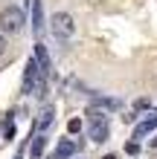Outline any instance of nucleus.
<instances>
[{"label": "nucleus", "instance_id": "15", "mask_svg": "<svg viewBox=\"0 0 157 159\" xmlns=\"http://www.w3.org/2000/svg\"><path fill=\"white\" fill-rule=\"evenodd\" d=\"M151 148H157V136H154V139H151Z\"/></svg>", "mask_w": 157, "mask_h": 159}, {"label": "nucleus", "instance_id": "14", "mask_svg": "<svg viewBox=\"0 0 157 159\" xmlns=\"http://www.w3.org/2000/svg\"><path fill=\"white\" fill-rule=\"evenodd\" d=\"M125 151H128V153H137V151H140V145H137V142H128Z\"/></svg>", "mask_w": 157, "mask_h": 159}, {"label": "nucleus", "instance_id": "8", "mask_svg": "<svg viewBox=\"0 0 157 159\" xmlns=\"http://www.w3.org/2000/svg\"><path fill=\"white\" fill-rule=\"evenodd\" d=\"M32 29L41 32L44 29V12H41V0H32Z\"/></svg>", "mask_w": 157, "mask_h": 159}, {"label": "nucleus", "instance_id": "6", "mask_svg": "<svg viewBox=\"0 0 157 159\" xmlns=\"http://www.w3.org/2000/svg\"><path fill=\"white\" fill-rule=\"evenodd\" d=\"M35 61H38V67L50 75V70H52V64H50V52H47V46L44 43H35V55H32Z\"/></svg>", "mask_w": 157, "mask_h": 159}, {"label": "nucleus", "instance_id": "13", "mask_svg": "<svg viewBox=\"0 0 157 159\" xmlns=\"http://www.w3.org/2000/svg\"><path fill=\"white\" fill-rule=\"evenodd\" d=\"M6 46H9V41H6V35H3V32H0V55H3V52H6Z\"/></svg>", "mask_w": 157, "mask_h": 159}, {"label": "nucleus", "instance_id": "12", "mask_svg": "<svg viewBox=\"0 0 157 159\" xmlns=\"http://www.w3.org/2000/svg\"><path fill=\"white\" fill-rule=\"evenodd\" d=\"M134 107H137V110H149V107H151V101H149V98H137V101H134Z\"/></svg>", "mask_w": 157, "mask_h": 159}, {"label": "nucleus", "instance_id": "7", "mask_svg": "<svg viewBox=\"0 0 157 159\" xmlns=\"http://www.w3.org/2000/svg\"><path fill=\"white\" fill-rule=\"evenodd\" d=\"M52 119H55V107H44V113L38 119V130L41 133H47V130L52 127Z\"/></svg>", "mask_w": 157, "mask_h": 159}, {"label": "nucleus", "instance_id": "4", "mask_svg": "<svg viewBox=\"0 0 157 159\" xmlns=\"http://www.w3.org/2000/svg\"><path fill=\"white\" fill-rule=\"evenodd\" d=\"M90 107L108 113V110H122V101H119V98H108V96H96L93 101H90Z\"/></svg>", "mask_w": 157, "mask_h": 159}, {"label": "nucleus", "instance_id": "2", "mask_svg": "<svg viewBox=\"0 0 157 159\" xmlns=\"http://www.w3.org/2000/svg\"><path fill=\"white\" fill-rule=\"evenodd\" d=\"M52 35H55L58 41H73V35H76L73 15H67V12H55V15H52Z\"/></svg>", "mask_w": 157, "mask_h": 159}, {"label": "nucleus", "instance_id": "3", "mask_svg": "<svg viewBox=\"0 0 157 159\" xmlns=\"http://www.w3.org/2000/svg\"><path fill=\"white\" fill-rule=\"evenodd\" d=\"M157 130V110L149 116V119H143V121H137L134 125V139H143V136H149Z\"/></svg>", "mask_w": 157, "mask_h": 159}, {"label": "nucleus", "instance_id": "16", "mask_svg": "<svg viewBox=\"0 0 157 159\" xmlns=\"http://www.w3.org/2000/svg\"><path fill=\"white\" fill-rule=\"evenodd\" d=\"M105 159H116V156H105Z\"/></svg>", "mask_w": 157, "mask_h": 159}, {"label": "nucleus", "instance_id": "10", "mask_svg": "<svg viewBox=\"0 0 157 159\" xmlns=\"http://www.w3.org/2000/svg\"><path fill=\"white\" fill-rule=\"evenodd\" d=\"M3 133H6V139H12V136H15V121H12V119H6V125H3Z\"/></svg>", "mask_w": 157, "mask_h": 159}, {"label": "nucleus", "instance_id": "9", "mask_svg": "<svg viewBox=\"0 0 157 159\" xmlns=\"http://www.w3.org/2000/svg\"><path fill=\"white\" fill-rule=\"evenodd\" d=\"M44 148H47V136H35V142H32V148H29V159H41L44 156Z\"/></svg>", "mask_w": 157, "mask_h": 159}, {"label": "nucleus", "instance_id": "11", "mask_svg": "<svg viewBox=\"0 0 157 159\" xmlns=\"http://www.w3.org/2000/svg\"><path fill=\"white\" fill-rule=\"evenodd\" d=\"M67 130H70V133H79V130H81V121L79 119H70L67 121Z\"/></svg>", "mask_w": 157, "mask_h": 159}, {"label": "nucleus", "instance_id": "1", "mask_svg": "<svg viewBox=\"0 0 157 159\" xmlns=\"http://www.w3.org/2000/svg\"><path fill=\"white\" fill-rule=\"evenodd\" d=\"M23 23H26V15H23L21 6H6L3 12H0V32H3V35H6V32H9V35L21 32Z\"/></svg>", "mask_w": 157, "mask_h": 159}, {"label": "nucleus", "instance_id": "5", "mask_svg": "<svg viewBox=\"0 0 157 159\" xmlns=\"http://www.w3.org/2000/svg\"><path fill=\"white\" fill-rule=\"evenodd\" d=\"M76 142H73V139H64V142H58L55 145V153H52V159H70L73 153H76Z\"/></svg>", "mask_w": 157, "mask_h": 159}]
</instances>
